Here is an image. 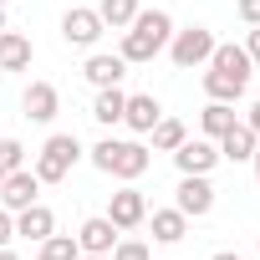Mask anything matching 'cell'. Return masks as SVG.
Segmentation results:
<instances>
[{
    "label": "cell",
    "instance_id": "d6a6232c",
    "mask_svg": "<svg viewBox=\"0 0 260 260\" xmlns=\"http://www.w3.org/2000/svg\"><path fill=\"white\" fill-rule=\"evenodd\" d=\"M250 164H255V184H260V148H255V158H250Z\"/></svg>",
    "mask_w": 260,
    "mask_h": 260
},
{
    "label": "cell",
    "instance_id": "6da1fadb",
    "mask_svg": "<svg viewBox=\"0 0 260 260\" xmlns=\"http://www.w3.org/2000/svg\"><path fill=\"white\" fill-rule=\"evenodd\" d=\"M87 158H92V169H102L107 179L138 184V179L148 174V164H153V148H143L138 138H102V143L87 148Z\"/></svg>",
    "mask_w": 260,
    "mask_h": 260
},
{
    "label": "cell",
    "instance_id": "d4e9b609",
    "mask_svg": "<svg viewBox=\"0 0 260 260\" xmlns=\"http://www.w3.org/2000/svg\"><path fill=\"white\" fill-rule=\"evenodd\" d=\"M16 169H26V148L16 138H0V174H16Z\"/></svg>",
    "mask_w": 260,
    "mask_h": 260
},
{
    "label": "cell",
    "instance_id": "7a4b0ae2",
    "mask_svg": "<svg viewBox=\"0 0 260 260\" xmlns=\"http://www.w3.org/2000/svg\"><path fill=\"white\" fill-rule=\"evenodd\" d=\"M169 36H174V16H169V11H138L133 26L122 31L117 56H122L127 67H133V61H153V56L169 46Z\"/></svg>",
    "mask_w": 260,
    "mask_h": 260
},
{
    "label": "cell",
    "instance_id": "836d02e7",
    "mask_svg": "<svg viewBox=\"0 0 260 260\" xmlns=\"http://www.w3.org/2000/svg\"><path fill=\"white\" fill-rule=\"evenodd\" d=\"M77 260H107V255H87V250H82V255H77Z\"/></svg>",
    "mask_w": 260,
    "mask_h": 260
},
{
    "label": "cell",
    "instance_id": "ba28073f",
    "mask_svg": "<svg viewBox=\"0 0 260 260\" xmlns=\"http://www.w3.org/2000/svg\"><path fill=\"white\" fill-rule=\"evenodd\" d=\"M107 219L117 224V230H138L143 219H148V199H143V189H133V184H122L112 199H107Z\"/></svg>",
    "mask_w": 260,
    "mask_h": 260
},
{
    "label": "cell",
    "instance_id": "ab89813d",
    "mask_svg": "<svg viewBox=\"0 0 260 260\" xmlns=\"http://www.w3.org/2000/svg\"><path fill=\"white\" fill-rule=\"evenodd\" d=\"M0 77H6V72H0Z\"/></svg>",
    "mask_w": 260,
    "mask_h": 260
},
{
    "label": "cell",
    "instance_id": "d590c367",
    "mask_svg": "<svg viewBox=\"0 0 260 260\" xmlns=\"http://www.w3.org/2000/svg\"><path fill=\"white\" fill-rule=\"evenodd\" d=\"M31 260H46V255H41V250H36V255H31Z\"/></svg>",
    "mask_w": 260,
    "mask_h": 260
},
{
    "label": "cell",
    "instance_id": "e0dca14e",
    "mask_svg": "<svg viewBox=\"0 0 260 260\" xmlns=\"http://www.w3.org/2000/svg\"><path fill=\"white\" fill-rule=\"evenodd\" d=\"M245 87H250V82H245V77H235V72H219V67H209V72H204V97H209V102H240V97H245Z\"/></svg>",
    "mask_w": 260,
    "mask_h": 260
},
{
    "label": "cell",
    "instance_id": "9a60e30c",
    "mask_svg": "<svg viewBox=\"0 0 260 260\" xmlns=\"http://www.w3.org/2000/svg\"><path fill=\"white\" fill-rule=\"evenodd\" d=\"M214 143H219V158H230V164H250V158H255V148H260V138L250 133L245 122H235L230 133H219Z\"/></svg>",
    "mask_w": 260,
    "mask_h": 260
},
{
    "label": "cell",
    "instance_id": "ffe728a7",
    "mask_svg": "<svg viewBox=\"0 0 260 260\" xmlns=\"http://www.w3.org/2000/svg\"><path fill=\"white\" fill-rule=\"evenodd\" d=\"M122 102H127L122 87H97V97H92V122L117 127V122H122Z\"/></svg>",
    "mask_w": 260,
    "mask_h": 260
},
{
    "label": "cell",
    "instance_id": "30bf717a",
    "mask_svg": "<svg viewBox=\"0 0 260 260\" xmlns=\"http://www.w3.org/2000/svg\"><path fill=\"white\" fill-rule=\"evenodd\" d=\"M56 112H61V92H56L51 82H31V87L21 92V117H26V122H41V127H46Z\"/></svg>",
    "mask_w": 260,
    "mask_h": 260
},
{
    "label": "cell",
    "instance_id": "1f68e13d",
    "mask_svg": "<svg viewBox=\"0 0 260 260\" xmlns=\"http://www.w3.org/2000/svg\"><path fill=\"white\" fill-rule=\"evenodd\" d=\"M0 260H16V250H11V245H0Z\"/></svg>",
    "mask_w": 260,
    "mask_h": 260
},
{
    "label": "cell",
    "instance_id": "e575fe53",
    "mask_svg": "<svg viewBox=\"0 0 260 260\" xmlns=\"http://www.w3.org/2000/svg\"><path fill=\"white\" fill-rule=\"evenodd\" d=\"M0 31H6V6H0Z\"/></svg>",
    "mask_w": 260,
    "mask_h": 260
},
{
    "label": "cell",
    "instance_id": "f35d334b",
    "mask_svg": "<svg viewBox=\"0 0 260 260\" xmlns=\"http://www.w3.org/2000/svg\"><path fill=\"white\" fill-rule=\"evenodd\" d=\"M0 179H6V174H0Z\"/></svg>",
    "mask_w": 260,
    "mask_h": 260
},
{
    "label": "cell",
    "instance_id": "52a82bcc",
    "mask_svg": "<svg viewBox=\"0 0 260 260\" xmlns=\"http://www.w3.org/2000/svg\"><path fill=\"white\" fill-rule=\"evenodd\" d=\"M214 164H219V143L214 138H184L174 148V169L179 174H214Z\"/></svg>",
    "mask_w": 260,
    "mask_h": 260
},
{
    "label": "cell",
    "instance_id": "74e56055",
    "mask_svg": "<svg viewBox=\"0 0 260 260\" xmlns=\"http://www.w3.org/2000/svg\"><path fill=\"white\" fill-rule=\"evenodd\" d=\"M255 250H260V240H255Z\"/></svg>",
    "mask_w": 260,
    "mask_h": 260
},
{
    "label": "cell",
    "instance_id": "83f0119b",
    "mask_svg": "<svg viewBox=\"0 0 260 260\" xmlns=\"http://www.w3.org/2000/svg\"><path fill=\"white\" fill-rule=\"evenodd\" d=\"M11 240H16V214L0 204V245H11Z\"/></svg>",
    "mask_w": 260,
    "mask_h": 260
},
{
    "label": "cell",
    "instance_id": "4fadbf2b",
    "mask_svg": "<svg viewBox=\"0 0 260 260\" xmlns=\"http://www.w3.org/2000/svg\"><path fill=\"white\" fill-rule=\"evenodd\" d=\"M31 61H36V46H31V36H21V31H0V72H31Z\"/></svg>",
    "mask_w": 260,
    "mask_h": 260
},
{
    "label": "cell",
    "instance_id": "4316f807",
    "mask_svg": "<svg viewBox=\"0 0 260 260\" xmlns=\"http://www.w3.org/2000/svg\"><path fill=\"white\" fill-rule=\"evenodd\" d=\"M235 16L245 26H260V0H235Z\"/></svg>",
    "mask_w": 260,
    "mask_h": 260
},
{
    "label": "cell",
    "instance_id": "484cf974",
    "mask_svg": "<svg viewBox=\"0 0 260 260\" xmlns=\"http://www.w3.org/2000/svg\"><path fill=\"white\" fill-rule=\"evenodd\" d=\"M107 260H153V250H148L143 240H122V235H117V245H112Z\"/></svg>",
    "mask_w": 260,
    "mask_h": 260
},
{
    "label": "cell",
    "instance_id": "8992f818",
    "mask_svg": "<svg viewBox=\"0 0 260 260\" xmlns=\"http://www.w3.org/2000/svg\"><path fill=\"white\" fill-rule=\"evenodd\" d=\"M102 16L92 11V6H72L67 16H61V41L67 46H77V51H92L97 41H102Z\"/></svg>",
    "mask_w": 260,
    "mask_h": 260
},
{
    "label": "cell",
    "instance_id": "4dcf8cb0",
    "mask_svg": "<svg viewBox=\"0 0 260 260\" xmlns=\"http://www.w3.org/2000/svg\"><path fill=\"white\" fill-rule=\"evenodd\" d=\"M209 260H245V255H240V250H214Z\"/></svg>",
    "mask_w": 260,
    "mask_h": 260
},
{
    "label": "cell",
    "instance_id": "277c9868",
    "mask_svg": "<svg viewBox=\"0 0 260 260\" xmlns=\"http://www.w3.org/2000/svg\"><path fill=\"white\" fill-rule=\"evenodd\" d=\"M169 61L179 67V72H194V67H209V56H214V31L209 26H184V31H174L169 36Z\"/></svg>",
    "mask_w": 260,
    "mask_h": 260
},
{
    "label": "cell",
    "instance_id": "8d00e7d4",
    "mask_svg": "<svg viewBox=\"0 0 260 260\" xmlns=\"http://www.w3.org/2000/svg\"><path fill=\"white\" fill-rule=\"evenodd\" d=\"M0 6H11V0H0Z\"/></svg>",
    "mask_w": 260,
    "mask_h": 260
},
{
    "label": "cell",
    "instance_id": "d6986e66",
    "mask_svg": "<svg viewBox=\"0 0 260 260\" xmlns=\"http://www.w3.org/2000/svg\"><path fill=\"white\" fill-rule=\"evenodd\" d=\"M148 230H153V240H158V245H179V240L189 235V219L169 204V209H153V214H148Z\"/></svg>",
    "mask_w": 260,
    "mask_h": 260
},
{
    "label": "cell",
    "instance_id": "7c38bea8",
    "mask_svg": "<svg viewBox=\"0 0 260 260\" xmlns=\"http://www.w3.org/2000/svg\"><path fill=\"white\" fill-rule=\"evenodd\" d=\"M158 117H164V107H158L153 92H133V97L122 102V127H133V133H153Z\"/></svg>",
    "mask_w": 260,
    "mask_h": 260
},
{
    "label": "cell",
    "instance_id": "8fae6325",
    "mask_svg": "<svg viewBox=\"0 0 260 260\" xmlns=\"http://www.w3.org/2000/svg\"><path fill=\"white\" fill-rule=\"evenodd\" d=\"M117 235H122V230H117L107 214H92V219H82V230H77V245H82L87 255H112Z\"/></svg>",
    "mask_w": 260,
    "mask_h": 260
},
{
    "label": "cell",
    "instance_id": "f546056e",
    "mask_svg": "<svg viewBox=\"0 0 260 260\" xmlns=\"http://www.w3.org/2000/svg\"><path fill=\"white\" fill-rule=\"evenodd\" d=\"M245 127H250V133L260 138V102H250V117H245Z\"/></svg>",
    "mask_w": 260,
    "mask_h": 260
},
{
    "label": "cell",
    "instance_id": "ac0fdd59",
    "mask_svg": "<svg viewBox=\"0 0 260 260\" xmlns=\"http://www.w3.org/2000/svg\"><path fill=\"white\" fill-rule=\"evenodd\" d=\"M209 67H219V72H235V77H255V61H250V51L245 46H235V41H214V56H209Z\"/></svg>",
    "mask_w": 260,
    "mask_h": 260
},
{
    "label": "cell",
    "instance_id": "603a6c76",
    "mask_svg": "<svg viewBox=\"0 0 260 260\" xmlns=\"http://www.w3.org/2000/svg\"><path fill=\"white\" fill-rule=\"evenodd\" d=\"M148 138H153V153H174L189 133H184V122H179V117H169V112H164V117L153 122V133H148Z\"/></svg>",
    "mask_w": 260,
    "mask_h": 260
},
{
    "label": "cell",
    "instance_id": "9c48e42d",
    "mask_svg": "<svg viewBox=\"0 0 260 260\" xmlns=\"http://www.w3.org/2000/svg\"><path fill=\"white\" fill-rule=\"evenodd\" d=\"M36 199H41V179H36L31 169H16V174H6V179H0V204H6L11 214L31 209Z\"/></svg>",
    "mask_w": 260,
    "mask_h": 260
},
{
    "label": "cell",
    "instance_id": "2e32d148",
    "mask_svg": "<svg viewBox=\"0 0 260 260\" xmlns=\"http://www.w3.org/2000/svg\"><path fill=\"white\" fill-rule=\"evenodd\" d=\"M51 230H56V214H51L41 199H36L31 209H21V214H16V235H21V240H31V245H41Z\"/></svg>",
    "mask_w": 260,
    "mask_h": 260
},
{
    "label": "cell",
    "instance_id": "44dd1931",
    "mask_svg": "<svg viewBox=\"0 0 260 260\" xmlns=\"http://www.w3.org/2000/svg\"><path fill=\"white\" fill-rule=\"evenodd\" d=\"M92 11L102 16V26H107V31H127V26H133V16H138L143 6H138V0H97Z\"/></svg>",
    "mask_w": 260,
    "mask_h": 260
},
{
    "label": "cell",
    "instance_id": "f1b7e54d",
    "mask_svg": "<svg viewBox=\"0 0 260 260\" xmlns=\"http://www.w3.org/2000/svg\"><path fill=\"white\" fill-rule=\"evenodd\" d=\"M245 51H250V61L260 67V26H250V41H245Z\"/></svg>",
    "mask_w": 260,
    "mask_h": 260
},
{
    "label": "cell",
    "instance_id": "cb8c5ba5",
    "mask_svg": "<svg viewBox=\"0 0 260 260\" xmlns=\"http://www.w3.org/2000/svg\"><path fill=\"white\" fill-rule=\"evenodd\" d=\"M41 255H46V260H77L82 245H77V235H56V230H51V235L41 240Z\"/></svg>",
    "mask_w": 260,
    "mask_h": 260
},
{
    "label": "cell",
    "instance_id": "5bb4252c",
    "mask_svg": "<svg viewBox=\"0 0 260 260\" xmlns=\"http://www.w3.org/2000/svg\"><path fill=\"white\" fill-rule=\"evenodd\" d=\"M82 77H87L92 87H117V82L127 77V61H122L117 51H92L87 67H82Z\"/></svg>",
    "mask_w": 260,
    "mask_h": 260
},
{
    "label": "cell",
    "instance_id": "3957f363",
    "mask_svg": "<svg viewBox=\"0 0 260 260\" xmlns=\"http://www.w3.org/2000/svg\"><path fill=\"white\" fill-rule=\"evenodd\" d=\"M82 138L77 133H51L46 143H41V153H36V164H31V174L41 179V184H61L77 164H82Z\"/></svg>",
    "mask_w": 260,
    "mask_h": 260
},
{
    "label": "cell",
    "instance_id": "5b68a950",
    "mask_svg": "<svg viewBox=\"0 0 260 260\" xmlns=\"http://www.w3.org/2000/svg\"><path fill=\"white\" fill-rule=\"evenodd\" d=\"M174 209H179L184 219H204V214L214 209V184H209V174H179Z\"/></svg>",
    "mask_w": 260,
    "mask_h": 260
},
{
    "label": "cell",
    "instance_id": "7402d4cb",
    "mask_svg": "<svg viewBox=\"0 0 260 260\" xmlns=\"http://www.w3.org/2000/svg\"><path fill=\"white\" fill-rule=\"evenodd\" d=\"M240 117H235V102H204V112H199V127H204V138H219V133H230Z\"/></svg>",
    "mask_w": 260,
    "mask_h": 260
}]
</instances>
